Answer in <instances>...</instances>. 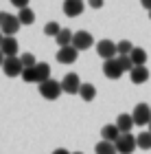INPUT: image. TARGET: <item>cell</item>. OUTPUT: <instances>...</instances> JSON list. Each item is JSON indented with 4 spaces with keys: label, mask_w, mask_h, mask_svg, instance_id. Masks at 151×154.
Returning <instances> with one entry per match:
<instances>
[{
    "label": "cell",
    "mask_w": 151,
    "mask_h": 154,
    "mask_svg": "<svg viewBox=\"0 0 151 154\" xmlns=\"http://www.w3.org/2000/svg\"><path fill=\"white\" fill-rule=\"evenodd\" d=\"M132 117H134L136 125H149L151 123V108H149V103H138V106L132 110Z\"/></svg>",
    "instance_id": "obj_5"
},
{
    "label": "cell",
    "mask_w": 151,
    "mask_h": 154,
    "mask_svg": "<svg viewBox=\"0 0 151 154\" xmlns=\"http://www.w3.org/2000/svg\"><path fill=\"white\" fill-rule=\"evenodd\" d=\"M116 60H118L123 73H132V71H134V62H132V57H129V55H118Z\"/></svg>",
    "instance_id": "obj_23"
},
{
    "label": "cell",
    "mask_w": 151,
    "mask_h": 154,
    "mask_svg": "<svg viewBox=\"0 0 151 154\" xmlns=\"http://www.w3.org/2000/svg\"><path fill=\"white\" fill-rule=\"evenodd\" d=\"M97 53H99V57H103L107 62V60L118 57V46L114 44V40H101L97 44Z\"/></svg>",
    "instance_id": "obj_3"
},
{
    "label": "cell",
    "mask_w": 151,
    "mask_h": 154,
    "mask_svg": "<svg viewBox=\"0 0 151 154\" xmlns=\"http://www.w3.org/2000/svg\"><path fill=\"white\" fill-rule=\"evenodd\" d=\"M88 5H90L92 9H101V7H103V0H88Z\"/></svg>",
    "instance_id": "obj_29"
},
{
    "label": "cell",
    "mask_w": 151,
    "mask_h": 154,
    "mask_svg": "<svg viewBox=\"0 0 151 154\" xmlns=\"http://www.w3.org/2000/svg\"><path fill=\"white\" fill-rule=\"evenodd\" d=\"M61 33V26H59V22H48L44 26V35H48V38H57Z\"/></svg>",
    "instance_id": "obj_24"
},
{
    "label": "cell",
    "mask_w": 151,
    "mask_h": 154,
    "mask_svg": "<svg viewBox=\"0 0 151 154\" xmlns=\"http://www.w3.org/2000/svg\"><path fill=\"white\" fill-rule=\"evenodd\" d=\"M39 95L48 101H55L57 97L61 95V82H55V79H48L44 84H39Z\"/></svg>",
    "instance_id": "obj_2"
},
{
    "label": "cell",
    "mask_w": 151,
    "mask_h": 154,
    "mask_svg": "<svg viewBox=\"0 0 151 154\" xmlns=\"http://www.w3.org/2000/svg\"><path fill=\"white\" fill-rule=\"evenodd\" d=\"M2 40H4V35H2V31H0V46H2Z\"/></svg>",
    "instance_id": "obj_33"
},
{
    "label": "cell",
    "mask_w": 151,
    "mask_h": 154,
    "mask_svg": "<svg viewBox=\"0 0 151 154\" xmlns=\"http://www.w3.org/2000/svg\"><path fill=\"white\" fill-rule=\"evenodd\" d=\"M0 51L4 53V57H18V40L4 38V40H2V46H0Z\"/></svg>",
    "instance_id": "obj_15"
},
{
    "label": "cell",
    "mask_w": 151,
    "mask_h": 154,
    "mask_svg": "<svg viewBox=\"0 0 151 154\" xmlns=\"http://www.w3.org/2000/svg\"><path fill=\"white\" fill-rule=\"evenodd\" d=\"M114 145H116V152L118 154H134V150L138 148V141H136L134 134H121V139Z\"/></svg>",
    "instance_id": "obj_4"
},
{
    "label": "cell",
    "mask_w": 151,
    "mask_h": 154,
    "mask_svg": "<svg viewBox=\"0 0 151 154\" xmlns=\"http://www.w3.org/2000/svg\"><path fill=\"white\" fill-rule=\"evenodd\" d=\"M22 79H24L26 84H37V73H35V68H24Z\"/></svg>",
    "instance_id": "obj_27"
},
{
    "label": "cell",
    "mask_w": 151,
    "mask_h": 154,
    "mask_svg": "<svg viewBox=\"0 0 151 154\" xmlns=\"http://www.w3.org/2000/svg\"><path fill=\"white\" fill-rule=\"evenodd\" d=\"M149 18H151V11H149Z\"/></svg>",
    "instance_id": "obj_36"
},
{
    "label": "cell",
    "mask_w": 151,
    "mask_h": 154,
    "mask_svg": "<svg viewBox=\"0 0 151 154\" xmlns=\"http://www.w3.org/2000/svg\"><path fill=\"white\" fill-rule=\"evenodd\" d=\"M29 2H31V0H11V5H16L18 9H26V7H29Z\"/></svg>",
    "instance_id": "obj_28"
},
{
    "label": "cell",
    "mask_w": 151,
    "mask_h": 154,
    "mask_svg": "<svg viewBox=\"0 0 151 154\" xmlns=\"http://www.w3.org/2000/svg\"><path fill=\"white\" fill-rule=\"evenodd\" d=\"M35 73H37V84H44V82L51 79V66L46 64V62H37Z\"/></svg>",
    "instance_id": "obj_16"
},
{
    "label": "cell",
    "mask_w": 151,
    "mask_h": 154,
    "mask_svg": "<svg viewBox=\"0 0 151 154\" xmlns=\"http://www.w3.org/2000/svg\"><path fill=\"white\" fill-rule=\"evenodd\" d=\"M149 68L147 66H134V71L129 73V79H132V84H136V86H140V84L149 82Z\"/></svg>",
    "instance_id": "obj_13"
},
{
    "label": "cell",
    "mask_w": 151,
    "mask_h": 154,
    "mask_svg": "<svg viewBox=\"0 0 151 154\" xmlns=\"http://www.w3.org/2000/svg\"><path fill=\"white\" fill-rule=\"evenodd\" d=\"M53 154H72V152H68L66 148H57V150H55Z\"/></svg>",
    "instance_id": "obj_31"
},
{
    "label": "cell",
    "mask_w": 151,
    "mask_h": 154,
    "mask_svg": "<svg viewBox=\"0 0 151 154\" xmlns=\"http://www.w3.org/2000/svg\"><path fill=\"white\" fill-rule=\"evenodd\" d=\"M4 60H7V57H4V53L0 51V68H2V64H4Z\"/></svg>",
    "instance_id": "obj_32"
},
{
    "label": "cell",
    "mask_w": 151,
    "mask_h": 154,
    "mask_svg": "<svg viewBox=\"0 0 151 154\" xmlns=\"http://www.w3.org/2000/svg\"><path fill=\"white\" fill-rule=\"evenodd\" d=\"M61 90L68 93V95H79V90H81L79 75H77V73H68L64 79H61Z\"/></svg>",
    "instance_id": "obj_6"
},
{
    "label": "cell",
    "mask_w": 151,
    "mask_h": 154,
    "mask_svg": "<svg viewBox=\"0 0 151 154\" xmlns=\"http://www.w3.org/2000/svg\"><path fill=\"white\" fill-rule=\"evenodd\" d=\"M72 38H74V33L70 29H61V33L55 38V42L59 44V48H64V46H72Z\"/></svg>",
    "instance_id": "obj_17"
},
{
    "label": "cell",
    "mask_w": 151,
    "mask_h": 154,
    "mask_svg": "<svg viewBox=\"0 0 151 154\" xmlns=\"http://www.w3.org/2000/svg\"><path fill=\"white\" fill-rule=\"evenodd\" d=\"M20 62H22V66H24V68H35V66H37V60H35V55H33V53H24V55H20Z\"/></svg>",
    "instance_id": "obj_25"
},
{
    "label": "cell",
    "mask_w": 151,
    "mask_h": 154,
    "mask_svg": "<svg viewBox=\"0 0 151 154\" xmlns=\"http://www.w3.org/2000/svg\"><path fill=\"white\" fill-rule=\"evenodd\" d=\"M116 46H118V55H132V51H134V46H132V42H129V40L116 42Z\"/></svg>",
    "instance_id": "obj_26"
},
{
    "label": "cell",
    "mask_w": 151,
    "mask_h": 154,
    "mask_svg": "<svg viewBox=\"0 0 151 154\" xmlns=\"http://www.w3.org/2000/svg\"><path fill=\"white\" fill-rule=\"evenodd\" d=\"M18 20H20V24H33L35 22V11L33 9H20V13H18Z\"/></svg>",
    "instance_id": "obj_21"
},
{
    "label": "cell",
    "mask_w": 151,
    "mask_h": 154,
    "mask_svg": "<svg viewBox=\"0 0 151 154\" xmlns=\"http://www.w3.org/2000/svg\"><path fill=\"white\" fill-rule=\"evenodd\" d=\"M121 139V130L116 128V123H107L101 128V141H109V143H116Z\"/></svg>",
    "instance_id": "obj_12"
},
{
    "label": "cell",
    "mask_w": 151,
    "mask_h": 154,
    "mask_svg": "<svg viewBox=\"0 0 151 154\" xmlns=\"http://www.w3.org/2000/svg\"><path fill=\"white\" fill-rule=\"evenodd\" d=\"M134 117L132 115H118V119H116V128L121 130V134H132V128H134Z\"/></svg>",
    "instance_id": "obj_14"
},
{
    "label": "cell",
    "mask_w": 151,
    "mask_h": 154,
    "mask_svg": "<svg viewBox=\"0 0 151 154\" xmlns=\"http://www.w3.org/2000/svg\"><path fill=\"white\" fill-rule=\"evenodd\" d=\"M72 154H83V152H72Z\"/></svg>",
    "instance_id": "obj_34"
},
{
    "label": "cell",
    "mask_w": 151,
    "mask_h": 154,
    "mask_svg": "<svg viewBox=\"0 0 151 154\" xmlns=\"http://www.w3.org/2000/svg\"><path fill=\"white\" fill-rule=\"evenodd\" d=\"M92 42H94V38H92L90 31H77L74 38H72V46L77 48V51H88V48L92 46Z\"/></svg>",
    "instance_id": "obj_8"
},
{
    "label": "cell",
    "mask_w": 151,
    "mask_h": 154,
    "mask_svg": "<svg viewBox=\"0 0 151 154\" xmlns=\"http://www.w3.org/2000/svg\"><path fill=\"white\" fill-rule=\"evenodd\" d=\"M20 26L22 24H20L18 16H11V13H7V11H0V31H2L4 38H13L20 31Z\"/></svg>",
    "instance_id": "obj_1"
},
{
    "label": "cell",
    "mask_w": 151,
    "mask_h": 154,
    "mask_svg": "<svg viewBox=\"0 0 151 154\" xmlns=\"http://www.w3.org/2000/svg\"><path fill=\"white\" fill-rule=\"evenodd\" d=\"M94 152L97 154H118L116 152V145L109 143V141H99L97 145H94Z\"/></svg>",
    "instance_id": "obj_20"
},
{
    "label": "cell",
    "mask_w": 151,
    "mask_h": 154,
    "mask_svg": "<svg viewBox=\"0 0 151 154\" xmlns=\"http://www.w3.org/2000/svg\"><path fill=\"white\" fill-rule=\"evenodd\" d=\"M136 141H138L140 150H151V132H140V134L136 137Z\"/></svg>",
    "instance_id": "obj_22"
},
{
    "label": "cell",
    "mask_w": 151,
    "mask_h": 154,
    "mask_svg": "<svg viewBox=\"0 0 151 154\" xmlns=\"http://www.w3.org/2000/svg\"><path fill=\"white\" fill-rule=\"evenodd\" d=\"M2 71L7 77H22L24 73V66H22V62H20V57H7L4 60V64H2Z\"/></svg>",
    "instance_id": "obj_7"
},
{
    "label": "cell",
    "mask_w": 151,
    "mask_h": 154,
    "mask_svg": "<svg viewBox=\"0 0 151 154\" xmlns=\"http://www.w3.org/2000/svg\"><path fill=\"white\" fill-rule=\"evenodd\" d=\"M149 132H151V123H149Z\"/></svg>",
    "instance_id": "obj_35"
},
{
    "label": "cell",
    "mask_w": 151,
    "mask_h": 154,
    "mask_svg": "<svg viewBox=\"0 0 151 154\" xmlns=\"http://www.w3.org/2000/svg\"><path fill=\"white\" fill-rule=\"evenodd\" d=\"M77 55H79V51L74 46H64V48H59V51H57L55 57H57L59 64H72V62L77 60Z\"/></svg>",
    "instance_id": "obj_10"
},
{
    "label": "cell",
    "mask_w": 151,
    "mask_h": 154,
    "mask_svg": "<svg viewBox=\"0 0 151 154\" xmlns=\"http://www.w3.org/2000/svg\"><path fill=\"white\" fill-rule=\"evenodd\" d=\"M132 62H134V66H145V62H147V51L145 48H140V46H134V51H132Z\"/></svg>",
    "instance_id": "obj_18"
},
{
    "label": "cell",
    "mask_w": 151,
    "mask_h": 154,
    "mask_svg": "<svg viewBox=\"0 0 151 154\" xmlns=\"http://www.w3.org/2000/svg\"><path fill=\"white\" fill-rule=\"evenodd\" d=\"M83 9H86L83 0H64V13L68 18H79Z\"/></svg>",
    "instance_id": "obj_9"
},
{
    "label": "cell",
    "mask_w": 151,
    "mask_h": 154,
    "mask_svg": "<svg viewBox=\"0 0 151 154\" xmlns=\"http://www.w3.org/2000/svg\"><path fill=\"white\" fill-rule=\"evenodd\" d=\"M79 97H81V99H83V101H92L94 97H97V88H94L92 84H81Z\"/></svg>",
    "instance_id": "obj_19"
},
{
    "label": "cell",
    "mask_w": 151,
    "mask_h": 154,
    "mask_svg": "<svg viewBox=\"0 0 151 154\" xmlns=\"http://www.w3.org/2000/svg\"><path fill=\"white\" fill-rule=\"evenodd\" d=\"M140 5H142V7H145V9H147V11H151V0H140Z\"/></svg>",
    "instance_id": "obj_30"
},
{
    "label": "cell",
    "mask_w": 151,
    "mask_h": 154,
    "mask_svg": "<svg viewBox=\"0 0 151 154\" xmlns=\"http://www.w3.org/2000/svg\"><path fill=\"white\" fill-rule=\"evenodd\" d=\"M103 73H105V77H109V79H118V77L123 75V68L118 64V60H107L103 62Z\"/></svg>",
    "instance_id": "obj_11"
}]
</instances>
